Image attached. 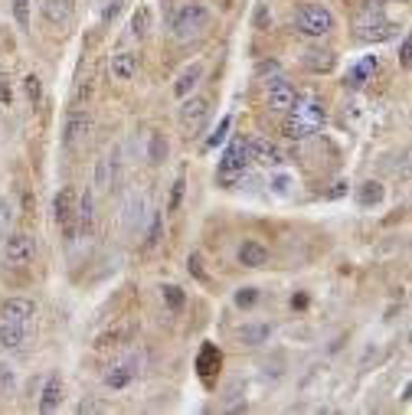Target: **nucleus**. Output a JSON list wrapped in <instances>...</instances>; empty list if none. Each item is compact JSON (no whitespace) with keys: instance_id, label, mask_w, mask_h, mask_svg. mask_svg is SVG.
<instances>
[{"instance_id":"obj_31","label":"nucleus","mask_w":412,"mask_h":415,"mask_svg":"<svg viewBox=\"0 0 412 415\" xmlns=\"http://www.w3.org/2000/svg\"><path fill=\"white\" fill-rule=\"evenodd\" d=\"M13 4V20L20 23V29H27L30 27V4L33 0H10Z\"/></svg>"},{"instance_id":"obj_3","label":"nucleus","mask_w":412,"mask_h":415,"mask_svg":"<svg viewBox=\"0 0 412 415\" xmlns=\"http://www.w3.org/2000/svg\"><path fill=\"white\" fill-rule=\"evenodd\" d=\"M288 112H291V118H295L298 124H304L311 134L321 131L324 121H328V108H324V102H321L318 95H298Z\"/></svg>"},{"instance_id":"obj_6","label":"nucleus","mask_w":412,"mask_h":415,"mask_svg":"<svg viewBox=\"0 0 412 415\" xmlns=\"http://www.w3.org/2000/svg\"><path fill=\"white\" fill-rule=\"evenodd\" d=\"M92 138V114L89 112H72L66 118V128H63V144H66L69 151H79L85 147Z\"/></svg>"},{"instance_id":"obj_35","label":"nucleus","mask_w":412,"mask_h":415,"mask_svg":"<svg viewBox=\"0 0 412 415\" xmlns=\"http://www.w3.org/2000/svg\"><path fill=\"white\" fill-rule=\"evenodd\" d=\"M23 92H27L30 102H39V98H43V82H39V76H27V79H23Z\"/></svg>"},{"instance_id":"obj_8","label":"nucleus","mask_w":412,"mask_h":415,"mask_svg":"<svg viewBox=\"0 0 412 415\" xmlns=\"http://www.w3.org/2000/svg\"><path fill=\"white\" fill-rule=\"evenodd\" d=\"M295 98H298V92H295V85H291L285 76H275L272 82H265V102H269L272 112L285 114L291 105H295Z\"/></svg>"},{"instance_id":"obj_22","label":"nucleus","mask_w":412,"mask_h":415,"mask_svg":"<svg viewBox=\"0 0 412 415\" xmlns=\"http://www.w3.org/2000/svg\"><path fill=\"white\" fill-rule=\"evenodd\" d=\"M200 79H203V62H193V66H187L177 76V82H174V95H177V98H187V95L200 85Z\"/></svg>"},{"instance_id":"obj_4","label":"nucleus","mask_w":412,"mask_h":415,"mask_svg":"<svg viewBox=\"0 0 412 415\" xmlns=\"http://www.w3.org/2000/svg\"><path fill=\"white\" fill-rule=\"evenodd\" d=\"M180 128L187 131V138H197L200 131L206 128V118H210V102L206 98H184V105H180Z\"/></svg>"},{"instance_id":"obj_19","label":"nucleus","mask_w":412,"mask_h":415,"mask_svg":"<svg viewBox=\"0 0 412 415\" xmlns=\"http://www.w3.org/2000/svg\"><path fill=\"white\" fill-rule=\"evenodd\" d=\"M27 343V324H7L0 321V350H23Z\"/></svg>"},{"instance_id":"obj_13","label":"nucleus","mask_w":412,"mask_h":415,"mask_svg":"<svg viewBox=\"0 0 412 415\" xmlns=\"http://www.w3.org/2000/svg\"><path fill=\"white\" fill-rule=\"evenodd\" d=\"M37 317V304L30 301V298H7V301L0 304V321L7 324H30Z\"/></svg>"},{"instance_id":"obj_46","label":"nucleus","mask_w":412,"mask_h":415,"mask_svg":"<svg viewBox=\"0 0 412 415\" xmlns=\"http://www.w3.org/2000/svg\"><path fill=\"white\" fill-rule=\"evenodd\" d=\"M291 308H308V298H304V294H295V298H291Z\"/></svg>"},{"instance_id":"obj_28","label":"nucleus","mask_w":412,"mask_h":415,"mask_svg":"<svg viewBox=\"0 0 412 415\" xmlns=\"http://www.w3.org/2000/svg\"><path fill=\"white\" fill-rule=\"evenodd\" d=\"M148 161L150 164H164V161H167V138H164V134H150Z\"/></svg>"},{"instance_id":"obj_30","label":"nucleus","mask_w":412,"mask_h":415,"mask_svg":"<svg viewBox=\"0 0 412 415\" xmlns=\"http://www.w3.org/2000/svg\"><path fill=\"white\" fill-rule=\"evenodd\" d=\"M396 27H390V23H373V27H360V37L363 39H386L393 37Z\"/></svg>"},{"instance_id":"obj_38","label":"nucleus","mask_w":412,"mask_h":415,"mask_svg":"<svg viewBox=\"0 0 412 415\" xmlns=\"http://www.w3.org/2000/svg\"><path fill=\"white\" fill-rule=\"evenodd\" d=\"M122 7H124V0H108L105 10H102V20H105V23H112V20L122 13Z\"/></svg>"},{"instance_id":"obj_39","label":"nucleus","mask_w":412,"mask_h":415,"mask_svg":"<svg viewBox=\"0 0 412 415\" xmlns=\"http://www.w3.org/2000/svg\"><path fill=\"white\" fill-rule=\"evenodd\" d=\"M187 268L193 275H197L200 282H206V272H203V258H200V252H190V258H187Z\"/></svg>"},{"instance_id":"obj_33","label":"nucleus","mask_w":412,"mask_h":415,"mask_svg":"<svg viewBox=\"0 0 412 415\" xmlns=\"http://www.w3.org/2000/svg\"><path fill=\"white\" fill-rule=\"evenodd\" d=\"M229 128H233V118L226 114L223 121H219V128H216V131L206 138V147H216V144H223V141H226V134H229Z\"/></svg>"},{"instance_id":"obj_40","label":"nucleus","mask_w":412,"mask_h":415,"mask_svg":"<svg viewBox=\"0 0 412 415\" xmlns=\"http://www.w3.org/2000/svg\"><path fill=\"white\" fill-rule=\"evenodd\" d=\"M184 187H187V183H184V177H180L177 183H174V193H170V206L167 209H177L180 206V199H184Z\"/></svg>"},{"instance_id":"obj_34","label":"nucleus","mask_w":412,"mask_h":415,"mask_svg":"<svg viewBox=\"0 0 412 415\" xmlns=\"http://www.w3.org/2000/svg\"><path fill=\"white\" fill-rule=\"evenodd\" d=\"M160 229H164V213H150V229H148V246L150 249L160 242Z\"/></svg>"},{"instance_id":"obj_18","label":"nucleus","mask_w":412,"mask_h":415,"mask_svg":"<svg viewBox=\"0 0 412 415\" xmlns=\"http://www.w3.org/2000/svg\"><path fill=\"white\" fill-rule=\"evenodd\" d=\"M118 180V151L105 154L102 161L95 164V187L98 190H108Z\"/></svg>"},{"instance_id":"obj_25","label":"nucleus","mask_w":412,"mask_h":415,"mask_svg":"<svg viewBox=\"0 0 412 415\" xmlns=\"http://www.w3.org/2000/svg\"><path fill=\"white\" fill-rule=\"evenodd\" d=\"M92 209H95V199H92V190H85L82 197H79V206H75V223L82 232L92 229Z\"/></svg>"},{"instance_id":"obj_9","label":"nucleus","mask_w":412,"mask_h":415,"mask_svg":"<svg viewBox=\"0 0 412 415\" xmlns=\"http://www.w3.org/2000/svg\"><path fill=\"white\" fill-rule=\"evenodd\" d=\"M219 367H223V353H219V347H216V343H203L200 353H197V373H200V379H203L206 389L216 386Z\"/></svg>"},{"instance_id":"obj_21","label":"nucleus","mask_w":412,"mask_h":415,"mask_svg":"<svg viewBox=\"0 0 412 415\" xmlns=\"http://www.w3.org/2000/svg\"><path fill=\"white\" fill-rule=\"evenodd\" d=\"M239 262H243L245 268H262V265H269V249H265L262 242L249 239V242L239 246Z\"/></svg>"},{"instance_id":"obj_7","label":"nucleus","mask_w":412,"mask_h":415,"mask_svg":"<svg viewBox=\"0 0 412 415\" xmlns=\"http://www.w3.org/2000/svg\"><path fill=\"white\" fill-rule=\"evenodd\" d=\"M138 376H141V357L138 353H128V357L118 360V363L105 373V386L108 389H124V386H131Z\"/></svg>"},{"instance_id":"obj_26","label":"nucleus","mask_w":412,"mask_h":415,"mask_svg":"<svg viewBox=\"0 0 412 415\" xmlns=\"http://www.w3.org/2000/svg\"><path fill=\"white\" fill-rule=\"evenodd\" d=\"M376 66H380V59H376V56L360 59V62L354 66V72H350V82H354V85H363L366 79H370V76L376 72Z\"/></svg>"},{"instance_id":"obj_11","label":"nucleus","mask_w":412,"mask_h":415,"mask_svg":"<svg viewBox=\"0 0 412 415\" xmlns=\"http://www.w3.org/2000/svg\"><path fill=\"white\" fill-rule=\"evenodd\" d=\"M122 226L131 236H138L141 229H144V197H141L138 190H131L122 203Z\"/></svg>"},{"instance_id":"obj_23","label":"nucleus","mask_w":412,"mask_h":415,"mask_svg":"<svg viewBox=\"0 0 412 415\" xmlns=\"http://www.w3.org/2000/svg\"><path fill=\"white\" fill-rule=\"evenodd\" d=\"M334 62H337V59H334V53H330V49L311 46L308 53H304V69H308V72H330V69H334Z\"/></svg>"},{"instance_id":"obj_36","label":"nucleus","mask_w":412,"mask_h":415,"mask_svg":"<svg viewBox=\"0 0 412 415\" xmlns=\"http://www.w3.org/2000/svg\"><path fill=\"white\" fill-rule=\"evenodd\" d=\"M259 301V288H239L236 291V308H252Z\"/></svg>"},{"instance_id":"obj_45","label":"nucleus","mask_w":412,"mask_h":415,"mask_svg":"<svg viewBox=\"0 0 412 415\" xmlns=\"http://www.w3.org/2000/svg\"><path fill=\"white\" fill-rule=\"evenodd\" d=\"M79 412H105V406H102V402H82Z\"/></svg>"},{"instance_id":"obj_41","label":"nucleus","mask_w":412,"mask_h":415,"mask_svg":"<svg viewBox=\"0 0 412 415\" xmlns=\"http://www.w3.org/2000/svg\"><path fill=\"white\" fill-rule=\"evenodd\" d=\"M399 62H403L406 69H409V62H412V39L409 37H403V46H399Z\"/></svg>"},{"instance_id":"obj_44","label":"nucleus","mask_w":412,"mask_h":415,"mask_svg":"<svg viewBox=\"0 0 412 415\" xmlns=\"http://www.w3.org/2000/svg\"><path fill=\"white\" fill-rule=\"evenodd\" d=\"M0 102H10V82H7V76H0Z\"/></svg>"},{"instance_id":"obj_15","label":"nucleus","mask_w":412,"mask_h":415,"mask_svg":"<svg viewBox=\"0 0 412 415\" xmlns=\"http://www.w3.org/2000/svg\"><path fill=\"white\" fill-rule=\"evenodd\" d=\"M39 10H43V20H46V23L66 27L75 13V0H39Z\"/></svg>"},{"instance_id":"obj_29","label":"nucleus","mask_w":412,"mask_h":415,"mask_svg":"<svg viewBox=\"0 0 412 415\" xmlns=\"http://www.w3.org/2000/svg\"><path fill=\"white\" fill-rule=\"evenodd\" d=\"M160 294H164V301H167L170 311H180V308H184V301H187L177 284H164V288H160Z\"/></svg>"},{"instance_id":"obj_16","label":"nucleus","mask_w":412,"mask_h":415,"mask_svg":"<svg viewBox=\"0 0 412 415\" xmlns=\"http://www.w3.org/2000/svg\"><path fill=\"white\" fill-rule=\"evenodd\" d=\"M59 402H63V379H59V373H49L43 383V396H39V412H56Z\"/></svg>"},{"instance_id":"obj_2","label":"nucleus","mask_w":412,"mask_h":415,"mask_svg":"<svg viewBox=\"0 0 412 415\" xmlns=\"http://www.w3.org/2000/svg\"><path fill=\"white\" fill-rule=\"evenodd\" d=\"M210 27V10L203 4H184L174 13V37L177 39H197Z\"/></svg>"},{"instance_id":"obj_14","label":"nucleus","mask_w":412,"mask_h":415,"mask_svg":"<svg viewBox=\"0 0 412 415\" xmlns=\"http://www.w3.org/2000/svg\"><path fill=\"white\" fill-rule=\"evenodd\" d=\"M249 157H252L255 164H262V167H281L285 164V157L278 154V147H275L272 141H265V138H249Z\"/></svg>"},{"instance_id":"obj_43","label":"nucleus","mask_w":412,"mask_h":415,"mask_svg":"<svg viewBox=\"0 0 412 415\" xmlns=\"http://www.w3.org/2000/svg\"><path fill=\"white\" fill-rule=\"evenodd\" d=\"M347 187H350L347 180H337V183H334V190H330V197H334V199H340V197L347 193Z\"/></svg>"},{"instance_id":"obj_5","label":"nucleus","mask_w":412,"mask_h":415,"mask_svg":"<svg viewBox=\"0 0 412 415\" xmlns=\"http://www.w3.org/2000/svg\"><path fill=\"white\" fill-rule=\"evenodd\" d=\"M33 255H37V239L30 236V232H13V236L4 239V262L13 265V268L30 265Z\"/></svg>"},{"instance_id":"obj_20","label":"nucleus","mask_w":412,"mask_h":415,"mask_svg":"<svg viewBox=\"0 0 412 415\" xmlns=\"http://www.w3.org/2000/svg\"><path fill=\"white\" fill-rule=\"evenodd\" d=\"M272 340V324H243L239 327V343L243 347H262Z\"/></svg>"},{"instance_id":"obj_1","label":"nucleus","mask_w":412,"mask_h":415,"mask_svg":"<svg viewBox=\"0 0 412 415\" xmlns=\"http://www.w3.org/2000/svg\"><path fill=\"white\" fill-rule=\"evenodd\" d=\"M295 27L304 37H328L334 29V13L324 4H301L295 13Z\"/></svg>"},{"instance_id":"obj_17","label":"nucleus","mask_w":412,"mask_h":415,"mask_svg":"<svg viewBox=\"0 0 412 415\" xmlns=\"http://www.w3.org/2000/svg\"><path fill=\"white\" fill-rule=\"evenodd\" d=\"M108 69H112V76L118 79V82H131V79L138 76V56L128 53V49H124V53H115Z\"/></svg>"},{"instance_id":"obj_10","label":"nucleus","mask_w":412,"mask_h":415,"mask_svg":"<svg viewBox=\"0 0 412 415\" xmlns=\"http://www.w3.org/2000/svg\"><path fill=\"white\" fill-rule=\"evenodd\" d=\"M249 164H252V157H249V144H245L243 138H236V141L226 147L223 161H219V177H229V173H239V177H243Z\"/></svg>"},{"instance_id":"obj_37","label":"nucleus","mask_w":412,"mask_h":415,"mask_svg":"<svg viewBox=\"0 0 412 415\" xmlns=\"http://www.w3.org/2000/svg\"><path fill=\"white\" fill-rule=\"evenodd\" d=\"M10 223H13V206H10L7 199H0V239L7 236Z\"/></svg>"},{"instance_id":"obj_32","label":"nucleus","mask_w":412,"mask_h":415,"mask_svg":"<svg viewBox=\"0 0 412 415\" xmlns=\"http://www.w3.org/2000/svg\"><path fill=\"white\" fill-rule=\"evenodd\" d=\"M281 131H285V138H288V141H304V138H308V128H304V124H298L295 121V118H288V121H285V128H281Z\"/></svg>"},{"instance_id":"obj_12","label":"nucleus","mask_w":412,"mask_h":415,"mask_svg":"<svg viewBox=\"0 0 412 415\" xmlns=\"http://www.w3.org/2000/svg\"><path fill=\"white\" fill-rule=\"evenodd\" d=\"M75 206H79V197H75L72 187H63L53 199V213H56V223L66 229L69 236H72V223H75Z\"/></svg>"},{"instance_id":"obj_24","label":"nucleus","mask_w":412,"mask_h":415,"mask_svg":"<svg viewBox=\"0 0 412 415\" xmlns=\"http://www.w3.org/2000/svg\"><path fill=\"white\" fill-rule=\"evenodd\" d=\"M386 190L380 180H366V183H360L356 187V199H360V206H376V203H383Z\"/></svg>"},{"instance_id":"obj_42","label":"nucleus","mask_w":412,"mask_h":415,"mask_svg":"<svg viewBox=\"0 0 412 415\" xmlns=\"http://www.w3.org/2000/svg\"><path fill=\"white\" fill-rule=\"evenodd\" d=\"M7 389H13V369L0 367V393H7Z\"/></svg>"},{"instance_id":"obj_27","label":"nucleus","mask_w":412,"mask_h":415,"mask_svg":"<svg viewBox=\"0 0 412 415\" xmlns=\"http://www.w3.org/2000/svg\"><path fill=\"white\" fill-rule=\"evenodd\" d=\"M148 29H150V10L148 7H138V10H134V17H131V37L134 39H144V37H148Z\"/></svg>"}]
</instances>
